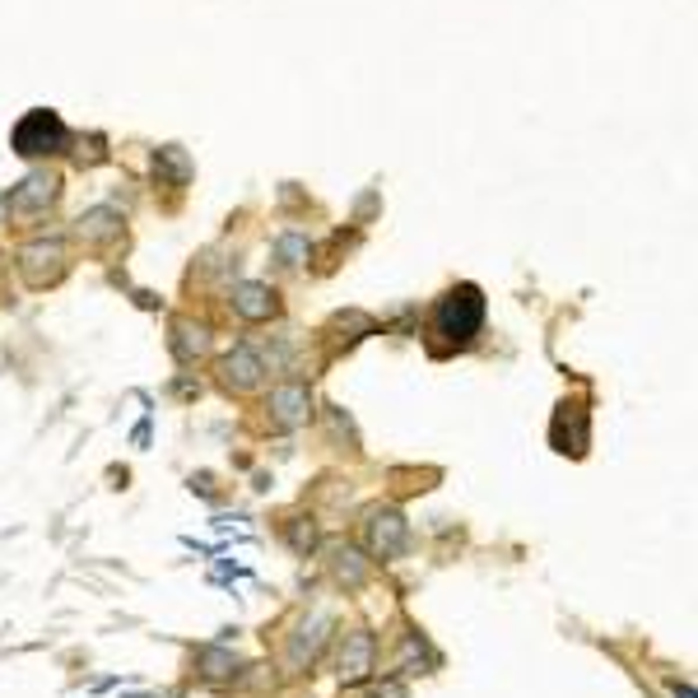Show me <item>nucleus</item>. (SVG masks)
Returning <instances> with one entry per match:
<instances>
[{
    "instance_id": "nucleus-10",
    "label": "nucleus",
    "mask_w": 698,
    "mask_h": 698,
    "mask_svg": "<svg viewBox=\"0 0 698 698\" xmlns=\"http://www.w3.org/2000/svg\"><path fill=\"white\" fill-rule=\"evenodd\" d=\"M52 196H56V177L33 173V177L24 182V191H14V210H33V205L52 201Z\"/></svg>"
},
{
    "instance_id": "nucleus-6",
    "label": "nucleus",
    "mask_w": 698,
    "mask_h": 698,
    "mask_svg": "<svg viewBox=\"0 0 698 698\" xmlns=\"http://www.w3.org/2000/svg\"><path fill=\"white\" fill-rule=\"evenodd\" d=\"M554 447L559 452H573V457H582L587 452V410L582 405H564L559 410V419H554Z\"/></svg>"
},
{
    "instance_id": "nucleus-11",
    "label": "nucleus",
    "mask_w": 698,
    "mask_h": 698,
    "mask_svg": "<svg viewBox=\"0 0 698 698\" xmlns=\"http://www.w3.org/2000/svg\"><path fill=\"white\" fill-rule=\"evenodd\" d=\"M336 578L349 582V587H359V582L368 578V568L359 564V554H354V550H340L336 554Z\"/></svg>"
},
{
    "instance_id": "nucleus-12",
    "label": "nucleus",
    "mask_w": 698,
    "mask_h": 698,
    "mask_svg": "<svg viewBox=\"0 0 698 698\" xmlns=\"http://www.w3.org/2000/svg\"><path fill=\"white\" fill-rule=\"evenodd\" d=\"M205 349V331H191V326H177V354L182 359H196Z\"/></svg>"
},
{
    "instance_id": "nucleus-7",
    "label": "nucleus",
    "mask_w": 698,
    "mask_h": 698,
    "mask_svg": "<svg viewBox=\"0 0 698 698\" xmlns=\"http://www.w3.org/2000/svg\"><path fill=\"white\" fill-rule=\"evenodd\" d=\"M233 308L247 322H266V317H275V294H270L266 284H238L233 289Z\"/></svg>"
},
{
    "instance_id": "nucleus-5",
    "label": "nucleus",
    "mask_w": 698,
    "mask_h": 698,
    "mask_svg": "<svg viewBox=\"0 0 698 698\" xmlns=\"http://www.w3.org/2000/svg\"><path fill=\"white\" fill-rule=\"evenodd\" d=\"M308 410H312L308 387L289 382V387H275V391H270V415H275V424H280V429H298V424L308 419Z\"/></svg>"
},
{
    "instance_id": "nucleus-2",
    "label": "nucleus",
    "mask_w": 698,
    "mask_h": 698,
    "mask_svg": "<svg viewBox=\"0 0 698 698\" xmlns=\"http://www.w3.org/2000/svg\"><path fill=\"white\" fill-rule=\"evenodd\" d=\"M66 121L56 117V112L38 108L28 112L19 126H14V154H24V159H38V154H61L66 149Z\"/></svg>"
},
{
    "instance_id": "nucleus-4",
    "label": "nucleus",
    "mask_w": 698,
    "mask_h": 698,
    "mask_svg": "<svg viewBox=\"0 0 698 698\" xmlns=\"http://www.w3.org/2000/svg\"><path fill=\"white\" fill-rule=\"evenodd\" d=\"M373 671V633H349L345 647H340V680L345 685H359Z\"/></svg>"
},
{
    "instance_id": "nucleus-8",
    "label": "nucleus",
    "mask_w": 698,
    "mask_h": 698,
    "mask_svg": "<svg viewBox=\"0 0 698 698\" xmlns=\"http://www.w3.org/2000/svg\"><path fill=\"white\" fill-rule=\"evenodd\" d=\"M261 373H266V368H261V359H256L252 349H233L229 359H224V382H229V387H238V391L256 387V382H261Z\"/></svg>"
},
{
    "instance_id": "nucleus-1",
    "label": "nucleus",
    "mask_w": 698,
    "mask_h": 698,
    "mask_svg": "<svg viewBox=\"0 0 698 698\" xmlns=\"http://www.w3.org/2000/svg\"><path fill=\"white\" fill-rule=\"evenodd\" d=\"M433 326H438V336H447V345H470L484 326V294L475 284H457V289L438 303Z\"/></svg>"
},
{
    "instance_id": "nucleus-3",
    "label": "nucleus",
    "mask_w": 698,
    "mask_h": 698,
    "mask_svg": "<svg viewBox=\"0 0 698 698\" xmlns=\"http://www.w3.org/2000/svg\"><path fill=\"white\" fill-rule=\"evenodd\" d=\"M405 540H410V526H405L401 512H373V522H368V550L373 554H401Z\"/></svg>"
},
{
    "instance_id": "nucleus-9",
    "label": "nucleus",
    "mask_w": 698,
    "mask_h": 698,
    "mask_svg": "<svg viewBox=\"0 0 698 698\" xmlns=\"http://www.w3.org/2000/svg\"><path fill=\"white\" fill-rule=\"evenodd\" d=\"M326 629H331V615H312V624H303V638H298L294 643V652H289V661H294V666H303V657H317V647H322V638H326Z\"/></svg>"
},
{
    "instance_id": "nucleus-13",
    "label": "nucleus",
    "mask_w": 698,
    "mask_h": 698,
    "mask_svg": "<svg viewBox=\"0 0 698 698\" xmlns=\"http://www.w3.org/2000/svg\"><path fill=\"white\" fill-rule=\"evenodd\" d=\"M373 698H405V685H401V680H391V685H387V689H377Z\"/></svg>"
}]
</instances>
